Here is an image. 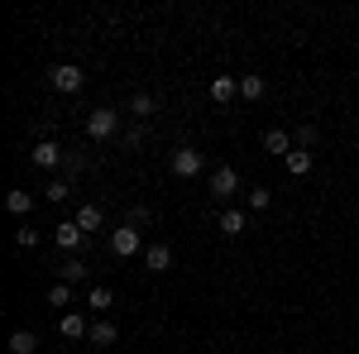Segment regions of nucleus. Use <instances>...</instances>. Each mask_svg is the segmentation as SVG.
I'll use <instances>...</instances> for the list:
<instances>
[{"label":"nucleus","instance_id":"19","mask_svg":"<svg viewBox=\"0 0 359 354\" xmlns=\"http://www.w3.org/2000/svg\"><path fill=\"white\" fill-rule=\"evenodd\" d=\"M48 306H62V311H67V306H72V282H57L53 292H48Z\"/></svg>","mask_w":359,"mask_h":354},{"label":"nucleus","instance_id":"7","mask_svg":"<svg viewBox=\"0 0 359 354\" xmlns=\"http://www.w3.org/2000/svg\"><path fill=\"white\" fill-rule=\"evenodd\" d=\"M172 172H177L182 182L196 177V172H201V154H196V149H177V154H172Z\"/></svg>","mask_w":359,"mask_h":354},{"label":"nucleus","instance_id":"3","mask_svg":"<svg viewBox=\"0 0 359 354\" xmlns=\"http://www.w3.org/2000/svg\"><path fill=\"white\" fill-rule=\"evenodd\" d=\"M115 125H120V115H115V110H106V106L86 115V135H91V139H111Z\"/></svg>","mask_w":359,"mask_h":354},{"label":"nucleus","instance_id":"23","mask_svg":"<svg viewBox=\"0 0 359 354\" xmlns=\"http://www.w3.org/2000/svg\"><path fill=\"white\" fill-rule=\"evenodd\" d=\"M111 287H91V306H96V311H106V306H111Z\"/></svg>","mask_w":359,"mask_h":354},{"label":"nucleus","instance_id":"1","mask_svg":"<svg viewBox=\"0 0 359 354\" xmlns=\"http://www.w3.org/2000/svg\"><path fill=\"white\" fill-rule=\"evenodd\" d=\"M235 191H240V172H235L230 163H221L216 172H211V196H216V201H230Z\"/></svg>","mask_w":359,"mask_h":354},{"label":"nucleus","instance_id":"20","mask_svg":"<svg viewBox=\"0 0 359 354\" xmlns=\"http://www.w3.org/2000/svg\"><path fill=\"white\" fill-rule=\"evenodd\" d=\"M245 201H249V211H269V201H273V191H269V187H254V191L245 196Z\"/></svg>","mask_w":359,"mask_h":354},{"label":"nucleus","instance_id":"13","mask_svg":"<svg viewBox=\"0 0 359 354\" xmlns=\"http://www.w3.org/2000/svg\"><path fill=\"white\" fill-rule=\"evenodd\" d=\"M283 168H287L292 177H306V172H311V154H306V149H292V154L283 158Z\"/></svg>","mask_w":359,"mask_h":354},{"label":"nucleus","instance_id":"16","mask_svg":"<svg viewBox=\"0 0 359 354\" xmlns=\"http://www.w3.org/2000/svg\"><path fill=\"white\" fill-rule=\"evenodd\" d=\"M5 206H10V216H29V211H34V196H29V191H10Z\"/></svg>","mask_w":359,"mask_h":354},{"label":"nucleus","instance_id":"8","mask_svg":"<svg viewBox=\"0 0 359 354\" xmlns=\"http://www.w3.org/2000/svg\"><path fill=\"white\" fill-rule=\"evenodd\" d=\"M57 330H62V340H86V335H91V326H86L77 311H62V316H57Z\"/></svg>","mask_w":359,"mask_h":354},{"label":"nucleus","instance_id":"25","mask_svg":"<svg viewBox=\"0 0 359 354\" xmlns=\"http://www.w3.org/2000/svg\"><path fill=\"white\" fill-rule=\"evenodd\" d=\"M15 245H20V249H34V245H39V235H34V230H29V225H25V230L15 235Z\"/></svg>","mask_w":359,"mask_h":354},{"label":"nucleus","instance_id":"21","mask_svg":"<svg viewBox=\"0 0 359 354\" xmlns=\"http://www.w3.org/2000/svg\"><path fill=\"white\" fill-rule=\"evenodd\" d=\"M130 110H135V115H139V125H144V120L154 115V96H144V91H139L135 101H130Z\"/></svg>","mask_w":359,"mask_h":354},{"label":"nucleus","instance_id":"17","mask_svg":"<svg viewBox=\"0 0 359 354\" xmlns=\"http://www.w3.org/2000/svg\"><path fill=\"white\" fill-rule=\"evenodd\" d=\"M264 91H269V86H264V77H240V96H245V101H259Z\"/></svg>","mask_w":359,"mask_h":354},{"label":"nucleus","instance_id":"18","mask_svg":"<svg viewBox=\"0 0 359 354\" xmlns=\"http://www.w3.org/2000/svg\"><path fill=\"white\" fill-rule=\"evenodd\" d=\"M101 206H82V211H77V225H82V230H101Z\"/></svg>","mask_w":359,"mask_h":354},{"label":"nucleus","instance_id":"22","mask_svg":"<svg viewBox=\"0 0 359 354\" xmlns=\"http://www.w3.org/2000/svg\"><path fill=\"white\" fill-rule=\"evenodd\" d=\"M86 278V264L82 259H67V268H62V282H82Z\"/></svg>","mask_w":359,"mask_h":354},{"label":"nucleus","instance_id":"12","mask_svg":"<svg viewBox=\"0 0 359 354\" xmlns=\"http://www.w3.org/2000/svg\"><path fill=\"white\" fill-rule=\"evenodd\" d=\"M245 225H249L245 211H235V206H225V211H221V235H230V240H235V235H245Z\"/></svg>","mask_w":359,"mask_h":354},{"label":"nucleus","instance_id":"15","mask_svg":"<svg viewBox=\"0 0 359 354\" xmlns=\"http://www.w3.org/2000/svg\"><path fill=\"white\" fill-rule=\"evenodd\" d=\"M34 350H39L34 330H15V335H10V354H34Z\"/></svg>","mask_w":359,"mask_h":354},{"label":"nucleus","instance_id":"5","mask_svg":"<svg viewBox=\"0 0 359 354\" xmlns=\"http://www.w3.org/2000/svg\"><path fill=\"white\" fill-rule=\"evenodd\" d=\"M82 240H86V230L77 225V220H62L53 230V245L62 249V254H72V249H82Z\"/></svg>","mask_w":359,"mask_h":354},{"label":"nucleus","instance_id":"11","mask_svg":"<svg viewBox=\"0 0 359 354\" xmlns=\"http://www.w3.org/2000/svg\"><path fill=\"white\" fill-rule=\"evenodd\" d=\"M264 149H269V154H278V158H287L297 144H292V135H287V130H269V135H264Z\"/></svg>","mask_w":359,"mask_h":354},{"label":"nucleus","instance_id":"6","mask_svg":"<svg viewBox=\"0 0 359 354\" xmlns=\"http://www.w3.org/2000/svg\"><path fill=\"white\" fill-rule=\"evenodd\" d=\"M139 245H144V240H139V230H135V225H120V230H111V249L120 254V259L139 254Z\"/></svg>","mask_w":359,"mask_h":354},{"label":"nucleus","instance_id":"14","mask_svg":"<svg viewBox=\"0 0 359 354\" xmlns=\"http://www.w3.org/2000/svg\"><path fill=\"white\" fill-rule=\"evenodd\" d=\"M115 335H120V330H115L111 321H96V326H91V335H86V340H91V345H101V350H106V345H115Z\"/></svg>","mask_w":359,"mask_h":354},{"label":"nucleus","instance_id":"26","mask_svg":"<svg viewBox=\"0 0 359 354\" xmlns=\"http://www.w3.org/2000/svg\"><path fill=\"white\" fill-rule=\"evenodd\" d=\"M297 354H306V350H297Z\"/></svg>","mask_w":359,"mask_h":354},{"label":"nucleus","instance_id":"10","mask_svg":"<svg viewBox=\"0 0 359 354\" xmlns=\"http://www.w3.org/2000/svg\"><path fill=\"white\" fill-rule=\"evenodd\" d=\"M240 96V77H211V101L225 106V101H235Z\"/></svg>","mask_w":359,"mask_h":354},{"label":"nucleus","instance_id":"4","mask_svg":"<svg viewBox=\"0 0 359 354\" xmlns=\"http://www.w3.org/2000/svg\"><path fill=\"white\" fill-rule=\"evenodd\" d=\"M29 158H34L39 168H62L67 154H62V144H53V139H39V144L29 149Z\"/></svg>","mask_w":359,"mask_h":354},{"label":"nucleus","instance_id":"9","mask_svg":"<svg viewBox=\"0 0 359 354\" xmlns=\"http://www.w3.org/2000/svg\"><path fill=\"white\" fill-rule=\"evenodd\" d=\"M144 268H149V273H168V268H172V249H168V245H149V249H144Z\"/></svg>","mask_w":359,"mask_h":354},{"label":"nucleus","instance_id":"24","mask_svg":"<svg viewBox=\"0 0 359 354\" xmlns=\"http://www.w3.org/2000/svg\"><path fill=\"white\" fill-rule=\"evenodd\" d=\"M43 196H48V201H67V182H48Z\"/></svg>","mask_w":359,"mask_h":354},{"label":"nucleus","instance_id":"2","mask_svg":"<svg viewBox=\"0 0 359 354\" xmlns=\"http://www.w3.org/2000/svg\"><path fill=\"white\" fill-rule=\"evenodd\" d=\"M48 82H53V91H67V96H72V91H82L86 77H82V67H77V62H57Z\"/></svg>","mask_w":359,"mask_h":354}]
</instances>
